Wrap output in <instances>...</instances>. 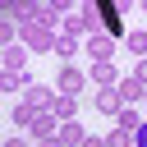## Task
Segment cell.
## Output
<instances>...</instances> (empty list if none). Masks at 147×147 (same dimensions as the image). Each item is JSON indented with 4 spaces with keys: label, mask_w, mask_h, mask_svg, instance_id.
<instances>
[{
    "label": "cell",
    "mask_w": 147,
    "mask_h": 147,
    "mask_svg": "<svg viewBox=\"0 0 147 147\" xmlns=\"http://www.w3.org/2000/svg\"><path fill=\"white\" fill-rule=\"evenodd\" d=\"M18 41H23L28 51H37V55H41V51H55L60 32H55V28H41V23H32V18H28V23H18Z\"/></svg>",
    "instance_id": "cell-1"
},
{
    "label": "cell",
    "mask_w": 147,
    "mask_h": 147,
    "mask_svg": "<svg viewBox=\"0 0 147 147\" xmlns=\"http://www.w3.org/2000/svg\"><path fill=\"white\" fill-rule=\"evenodd\" d=\"M115 37L110 32H101V37H87V55H92V64H115Z\"/></svg>",
    "instance_id": "cell-2"
},
{
    "label": "cell",
    "mask_w": 147,
    "mask_h": 147,
    "mask_svg": "<svg viewBox=\"0 0 147 147\" xmlns=\"http://www.w3.org/2000/svg\"><path fill=\"white\" fill-rule=\"evenodd\" d=\"M83 83H87V74H83V69H74V64H64V69H60L55 92H60V96H78V92H83Z\"/></svg>",
    "instance_id": "cell-3"
},
{
    "label": "cell",
    "mask_w": 147,
    "mask_h": 147,
    "mask_svg": "<svg viewBox=\"0 0 147 147\" xmlns=\"http://www.w3.org/2000/svg\"><path fill=\"white\" fill-rule=\"evenodd\" d=\"M115 92H119V101H124V106H133V101H142V96H147V83H142L138 74H124V78L115 83Z\"/></svg>",
    "instance_id": "cell-4"
},
{
    "label": "cell",
    "mask_w": 147,
    "mask_h": 147,
    "mask_svg": "<svg viewBox=\"0 0 147 147\" xmlns=\"http://www.w3.org/2000/svg\"><path fill=\"white\" fill-rule=\"evenodd\" d=\"M23 106H32V110H51V106H55V92L41 87V83H28V87H23Z\"/></svg>",
    "instance_id": "cell-5"
},
{
    "label": "cell",
    "mask_w": 147,
    "mask_h": 147,
    "mask_svg": "<svg viewBox=\"0 0 147 147\" xmlns=\"http://www.w3.org/2000/svg\"><path fill=\"white\" fill-rule=\"evenodd\" d=\"M28 18H32V23H41V28H55L60 5H51V0H32V5H28Z\"/></svg>",
    "instance_id": "cell-6"
},
{
    "label": "cell",
    "mask_w": 147,
    "mask_h": 147,
    "mask_svg": "<svg viewBox=\"0 0 147 147\" xmlns=\"http://www.w3.org/2000/svg\"><path fill=\"white\" fill-rule=\"evenodd\" d=\"M96 110H101L106 119H110V115H119V110H124L119 92H115V87H96Z\"/></svg>",
    "instance_id": "cell-7"
},
{
    "label": "cell",
    "mask_w": 147,
    "mask_h": 147,
    "mask_svg": "<svg viewBox=\"0 0 147 147\" xmlns=\"http://www.w3.org/2000/svg\"><path fill=\"white\" fill-rule=\"evenodd\" d=\"M55 138H60V142H64V147H83V142H87V129H83V124H78V119H64V124H60V133H55Z\"/></svg>",
    "instance_id": "cell-8"
},
{
    "label": "cell",
    "mask_w": 147,
    "mask_h": 147,
    "mask_svg": "<svg viewBox=\"0 0 147 147\" xmlns=\"http://www.w3.org/2000/svg\"><path fill=\"white\" fill-rule=\"evenodd\" d=\"M78 18H83L87 37H101V32H106V28H101V9H96V5H83V9H78Z\"/></svg>",
    "instance_id": "cell-9"
},
{
    "label": "cell",
    "mask_w": 147,
    "mask_h": 147,
    "mask_svg": "<svg viewBox=\"0 0 147 147\" xmlns=\"http://www.w3.org/2000/svg\"><path fill=\"white\" fill-rule=\"evenodd\" d=\"M87 78H92L96 87H115V83H119V69H115V64H92Z\"/></svg>",
    "instance_id": "cell-10"
},
{
    "label": "cell",
    "mask_w": 147,
    "mask_h": 147,
    "mask_svg": "<svg viewBox=\"0 0 147 147\" xmlns=\"http://www.w3.org/2000/svg\"><path fill=\"white\" fill-rule=\"evenodd\" d=\"M124 46H129L138 60H147V28H129V32H124Z\"/></svg>",
    "instance_id": "cell-11"
},
{
    "label": "cell",
    "mask_w": 147,
    "mask_h": 147,
    "mask_svg": "<svg viewBox=\"0 0 147 147\" xmlns=\"http://www.w3.org/2000/svg\"><path fill=\"white\" fill-rule=\"evenodd\" d=\"M0 60H5V69H23V64H28V46H23V41H14V46H5V55H0Z\"/></svg>",
    "instance_id": "cell-12"
},
{
    "label": "cell",
    "mask_w": 147,
    "mask_h": 147,
    "mask_svg": "<svg viewBox=\"0 0 147 147\" xmlns=\"http://www.w3.org/2000/svg\"><path fill=\"white\" fill-rule=\"evenodd\" d=\"M115 129H129V133H138V129H142V110H129V106H124V110L115 115Z\"/></svg>",
    "instance_id": "cell-13"
},
{
    "label": "cell",
    "mask_w": 147,
    "mask_h": 147,
    "mask_svg": "<svg viewBox=\"0 0 147 147\" xmlns=\"http://www.w3.org/2000/svg\"><path fill=\"white\" fill-rule=\"evenodd\" d=\"M55 55L74 64V55H78V37H69V32H60V41H55Z\"/></svg>",
    "instance_id": "cell-14"
},
{
    "label": "cell",
    "mask_w": 147,
    "mask_h": 147,
    "mask_svg": "<svg viewBox=\"0 0 147 147\" xmlns=\"http://www.w3.org/2000/svg\"><path fill=\"white\" fill-rule=\"evenodd\" d=\"M74 101H78V96H60V92H55V106H51V115H55L60 124H64V119H74Z\"/></svg>",
    "instance_id": "cell-15"
},
{
    "label": "cell",
    "mask_w": 147,
    "mask_h": 147,
    "mask_svg": "<svg viewBox=\"0 0 147 147\" xmlns=\"http://www.w3.org/2000/svg\"><path fill=\"white\" fill-rule=\"evenodd\" d=\"M0 87L18 92V87H28V74H23V69H5V74H0Z\"/></svg>",
    "instance_id": "cell-16"
},
{
    "label": "cell",
    "mask_w": 147,
    "mask_h": 147,
    "mask_svg": "<svg viewBox=\"0 0 147 147\" xmlns=\"http://www.w3.org/2000/svg\"><path fill=\"white\" fill-rule=\"evenodd\" d=\"M37 115H41V110H32V106H14V124H18V129H32Z\"/></svg>",
    "instance_id": "cell-17"
},
{
    "label": "cell",
    "mask_w": 147,
    "mask_h": 147,
    "mask_svg": "<svg viewBox=\"0 0 147 147\" xmlns=\"http://www.w3.org/2000/svg\"><path fill=\"white\" fill-rule=\"evenodd\" d=\"M106 147H138V142H133V133H129V129H115V133L106 138Z\"/></svg>",
    "instance_id": "cell-18"
},
{
    "label": "cell",
    "mask_w": 147,
    "mask_h": 147,
    "mask_svg": "<svg viewBox=\"0 0 147 147\" xmlns=\"http://www.w3.org/2000/svg\"><path fill=\"white\" fill-rule=\"evenodd\" d=\"M64 32H69V37H78V41L87 37V28H83V18H78V14H69V18H64Z\"/></svg>",
    "instance_id": "cell-19"
},
{
    "label": "cell",
    "mask_w": 147,
    "mask_h": 147,
    "mask_svg": "<svg viewBox=\"0 0 147 147\" xmlns=\"http://www.w3.org/2000/svg\"><path fill=\"white\" fill-rule=\"evenodd\" d=\"M32 147H64V142H60V138H37Z\"/></svg>",
    "instance_id": "cell-20"
},
{
    "label": "cell",
    "mask_w": 147,
    "mask_h": 147,
    "mask_svg": "<svg viewBox=\"0 0 147 147\" xmlns=\"http://www.w3.org/2000/svg\"><path fill=\"white\" fill-rule=\"evenodd\" d=\"M133 142H138V147H147V119H142V129L133 133Z\"/></svg>",
    "instance_id": "cell-21"
},
{
    "label": "cell",
    "mask_w": 147,
    "mask_h": 147,
    "mask_svg": "<svg viewBox=\"0 0 147 147\" xmlns=\"http://www.w3.org/2000/svg\"><path fill=\"white\" fill-rule=\"evenodd\" d=\"M133 74H138V78L147 83V60H138V69H133Z\"/></svg>",
    "instance_id": "cell-22"
},
{
    "label": "cell",
    "mask_w": 147,
    "mask_h": 147,
    "mask_svg": "<svg viewBox=\"0 0 147 147\" xmlns=\"http://www.w3.org/2000/svg\"><path fill=\"white\" fill-rule=\"evenodd\" d=\"M83 147H106V138H87V142H83Z\"/></svg>",
    "instance_id": "cell-23"
},
{
    "label": "cell",
    "mask_w": 147,
    "mask_h": 147,
    "mask_svg": "<svg viewBox=\"0 0 147 147\" xmlns=\"http://www.w3.org/2000/svg\"><path fill=\"white\" fill-rule=\"evenodd\" d=\"M5 147H28V142H23V138H9V142H5Z\"/></svg>",
    "instance_id": "cell-24"
},
{
    "label": "cell",
    "mask_w": 147,
    "mask_h": 147,
    "mask_svg": "<svg viewBox=\"0 0 147 147\" xmlns=\"http://www.w3.org/2000/svg\"><path fill=\"white\" fill-rule=\"evenodd\" d=\"M142 101H147V96H142Z\"/></svg>",
    "instance_id": "cell-25"
}]
</instances>
